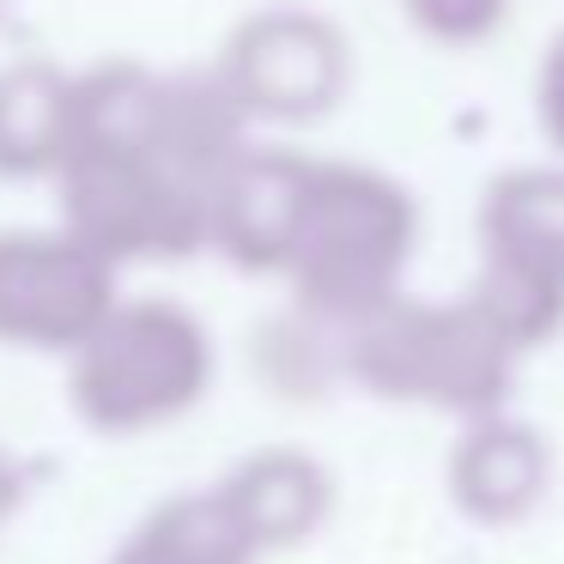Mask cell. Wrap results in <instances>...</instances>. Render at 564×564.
<instances>
[{"label": "cell", "mask_w": 564, "mask_h": 564, "mask_svg": "<svg viewBox=\"0 0 564 564\" xmlns=\"http://www.w3.org/2000/svg\"><path fill=\"white\" fill-rule=\"evenodd\" d=\"M358 370L370 389L394 394V401H437L449 413L486 419L510 394L516 346L474 304L437 310V316L406 310V316H389L365 334Z\"/></svg>", "instance_id": "obj_1"}, {"label": "cell", "mask_w": 564, "mask_h": 564, "mask_svg": "<svg viewBox=\"0 0 564 564\" xmlns=\"http://www.w3.org/2000/svg\"><path fill=\"white\" fill-rule=\"evenodd\" d=\"M546 479H552L546 437L534 425H522V419H503V413L474 419L449 455V498L479 528L522 522L546 498Z\"/></svg>", "instance_id": "obj_2"}, {"label": "cell", "mask_w": 564, "mask_h": 564, "mask_svg": "<svg viewBox=\"0 0 564 564\" xmlns=\"http://www.w3.org/2000/svg\"><path fill=\"white\" fill-rule=\"evenodd\" d=\"M231 516L243 522V534L256 540V552H292L310 534H322V522L334 516V486L322 474L316 455L304 449H261L237 467L225 486H213Z\"/></svg>", "instance_id": "obj_3"}, {"label": "cell", "mask_w": 564, "mask_h": 564, "mask_svg": "<svg viewBox=\"0 0 564 564\" xmlns=\"http://www.w3.org/2000/svg\"><path fill=\"white\" fill-rule=\"evenodd\" d=\"M200 370L195 352H183V340L171 334H140V340H122L86 370V413L91 425L104 431H140L171 419L176 406L195 394Z\"/></svg>", "instance_id": "obj_4"}, {"label": "cell", "mask_w": 564, "mask_h": 564, "mask_svg": "<svg viewBox=\"0 0 564 564\" xmlns=\"http://www.w3.org/2000/svg\"><path fill=\"white\" fill-rule=\"evenodd\" d=\"M110 564H261V552L219 491H183L147 510Z\"/></svg>", "instance_id": "obj_5"}, {"label": "cell", "mask_w": 564, "mask_h": 564, "mask_svg": "<svg viewBox=\"0 0 564 564\" xmlns=\"http://www.w3.org/2000/svg\"><path fill=\"white\" fill-rule=\"evenodd\" d=\"M486 243L498 261L564 280V171H516L486 200Z\"/></svg>", "instance_id": "obj_6"}, {"label": "cell", "mask_w": 564, "mask_h": 564, "mask_svg": "<svg viewBox=\"0 0 564 564\" xmlns=\"http://www.w3.org/2000/svg\"><path fill=\"white\" fill-rule=\"evenodd\" d=\"M474 310L516 346V352H528V346L552 340V334L564 328V280L491 256L486 280H479V292H474Z\"/></svg>", "instance_id": "obj_7"}, {"label": "cell", "mask_w": 564, "mask_h": 564, "mask_svg": "<svg viewBox=\"0 0 564 564\" xmlns=\"http://www.w3.org/2000/svg\"><path fill=\"white\" fill-rule=\"evenodd\" d=\"M540 122H546L552 147L564 152V37L552 43V62H546V79H540Z\"/></svg>", "instance_id": "obj_8"}, {"label": "cell", "mask_w": 564, "mask_h": 564, "mask_svg": "<svg viewBox=\"0 0 564 564\" xmlns=\"http://www.w3.org/2000/svg\"><path fill=\"white\" fill-rule=\"evenodd\" d=\"M498 13H503V0H437V19L449 31H486V25H498Z\"/></svg>", "instance_id": "obj_9"}, {"label": "cell", "mask_w": 564, "mask_h": 564, "mask_svg": "<svg viewBox=\"0 0 564 564\" xmlns=\"http://www.w3.org/2000/svg\"><path fill=\"white\" fill-rule=\"evenodd\" d=\"M25 510V479H19V467L0 455V534H7V522Z\"/></svg>", "instance_id": "obj_10"}]
</instances>
